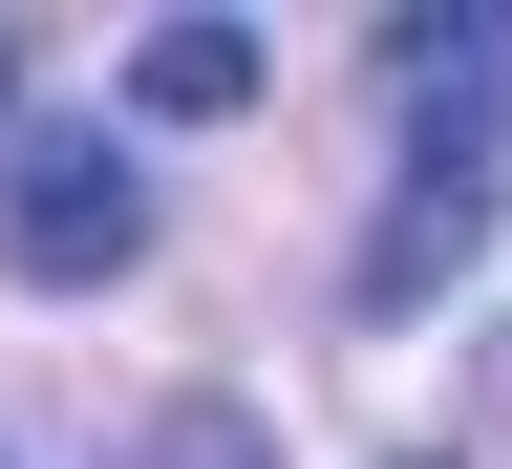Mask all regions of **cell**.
I'll return each mask as SVG.
<instances>
[{
	"instance_id": "obj_1",
	"label": "cell",
	"mask_w": 512,
	"mask_h": 469,
	"mask_svg": "<svg viewBox=\"0 0 512 469\" xmlns=\"http://www.w3.org/2000/svg\"><path fill=\"white\" fill-rule=\"evenodd\" d=\"M128 256H150V150L128 128H0V278H43V299H107Z\"/></svg>"
},
{
	"instance_id": "obj_2",
	"label": "cell",
	"mask_w": 512,
	"mask_h": 469,
	"mask_svg": "<svg viewBox=\"0 0 512 469\" xmlns=\"http://www.w3.org/2000/svg\"><path fill=\"white\" fill-rule=\"evenodd\" d=\"M491 192L512 171H406V192H384V235H363V320H406V299H448V278H470V235H491Z\"/></svg>"
},
{
	"instance_id": "obj_3",
	"label": "cell",
	"mask_w": 512,
	"mask_h": 469,
	"mask_svg": "<svg viewBox=\"0 0 512 469\" xmlns=\"http://www.w3.org/2000/svg\"><path fill=\"white\" fill-rule=\"evenodd\" d=\"M256 107V22H150L128 43V128H235Z\"/></svg>"
},
{
	"instance_id": "obj_4",
	"label": "cell",
	"mask_w": 512,
	"mask_h": 469,
	"mask_svg": "<svg viewBox=\"0 0 512 469\" xmlns=\"http://www.w3.org/2000/svg\"><path fill=\"white\" fill-rule=\"evenodd\" d=\"M150 469H278V427H256L235 384H171V406H150Z\"/></svg>"
},
{
	"instance_id": "obj_5",
	"label": "cell",
	"mask_w": 512,
	"mask_h": 469,
	"mask_svg": "<svg viewBox=\"0 0 512 469\" xmlns=\"http://www.w3.org/2000/svg\"><path fill=\"white\" fill-rule=\"evenodd\" d=\"M0 128H22V22H0Z\"/></svg>"
},
{
	"instance_id": "obj_6",
	"label": "cell",
	"mask_w": 512,
	"mask_h": 469,
	"mask_svg": "<svg viewBox=\"0 0 512 469\" xmlns=\"http://www.w3.org/2000/svg\"><path fill=\"white\" fill-rule=\"evenodd\" d=\"M491 384H512V342H491Z\"/></svg>"
}]
</instances>
